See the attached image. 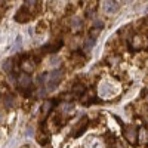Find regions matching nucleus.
Masks as SVG:
<instances>
[{"instance_id":"2","label":"nucleus","mask_w":148,"mask_h":148,"mask_svg":"<svg viewBox=\"0 0 148 148\" xmlns=\"http://www.w3.org/2000/svg\"><path fill=\"white\" fill-rule=\"evenodd\" d=\"M98 90H99V95L104 96V98H110L111 95L116 92L114 86H111L108 82H102V83L99 84V88H98Z\"/></svg>"},{"instance_id":"13","label":"nucleus","mask_w":148,"mask_h":148,"mask_svg":"<svg viewBox=\"0 0 148 148\" xmlns=\"http://www.w3.org/2000/svg\"><path fill=\"white\" fill-rule=\"evenodd\" d=\"M95 27H96V28H102V27H104L102 21H95Z\"/></svg>"},{"instance_id":"7","label":"nucleus","mask_w":148,"mask_h":148,"mask_svg":"<svg viewBox=\"0 0 148 148\" xmlns=\"http://www.w3.org/2000/svg\"><path fill=\"white\" fill-rule=\"evenodd\" d=\"M14 104H15L14 98H12L10 95H6V98H5V105H6V107H14Z\"/></svg>"},{"instance_id":"10","label":"nucleus","mask_w":148,"mask_h":148,"mask_svg":"<svg viewBox=\"0 0 148 148\" xmlns=\"http://www.w3.org/2000/svg\"><path fill=\"white\" fill-rule=\"evenodd\" d=\"M73 27H74V28H80V27H82V21H80L79 18H76V19L73 21Z\"/></svg>"},{"instance_id":"6","label":"nucleus","mask_w":148,"mask_h":148,"mask_svg":"<svg viewBox=\"0 0 148 148\" xmlns=\"http://www.w3.org/2000/svg\"><path fill=\"white\" fill-rule=\"evenodd\" d=\"M95 42H96V37H95V36L88 37V39H86V42H84V49H86V51L90 52L92 49H93V46H95Z\"/></svg>"},{"instance_id":"1","label":"nucleus","mask_w":148,"mask_h":148,"mask_svg":"<svg viewBox=\"0 0 148 148\" xmlns=\"http://www.w3.org/2000/svg\"><path fill=\"white\" fill-rule=\"evenodd\" d=\"M64 71L62 70H53L47 74V84H46V90H55L56 86L59 84V80L62 79Z\"/></svg>"},{"instance_id":"11","label":"nucleus","mask_w":148,"mask_h":148,"mask_svg":"<svg viewBox=\"0 0 148 148\" xmlns=\"http://www.w3.org/2000/svg\"><path fill=\"white\" fill-rule=\"evenodd\" d=\"M59 62H61V59H59L58 56H53V59L49 61V64H51V65H58Z\"/></svg>"},{"instance_id":"15","label":"nucleus","mask_w":148,"mask_h":148,"mask_svg":"<svg viewBox=\"0 0 148 148\" xmlns=\"http://www.w3.org/2000/svg\"><path fill=\"white\" fill-rule=\"evenodd\" d=\"M2 120H3V114L0 113V123H2Z\"/></svg>"},{"instance_id":"14","label":"nucleus","mask_w":148,"mask_h":148,"mask_svg":"<svg viewBox=\"0 0 148 148\" xmlns=\"http://www.w3.org/2000/svg\"><path fill=\"white\" fill-rule=\"evenodd\" d=\"M74 108V105H71V104H67L65 107H64V111H71Z\"/></svg>"},{"instance_id":"9","label":"nucleus","mask_w":148,"mask_h":148,"mask_svg":"<svg viewBox=\"0 0 148 148\" xmlns=\"http://www.w3.org/2000/svg\"><path fill=\"white\" fill-rule=\"evenodd\" d=\"M21 42H22L21 36H18V37H16V43H15V46H14V51H18V49L21 47Z\"/></svg>"},{"instance_id":"5","label":"nucleus","mask_w":148,"mask_h":148,"mask_svg":"<svg viewBox=\"0 0 148 148\" xmlns=\"http://www.w3.org/2000/svg\"><path fill=\"white\" fill-rule=\"evenodd\" d=\"M31 86V79L30 76H27V74H24V76L19 77V88H30Z\"/></svg>"},{"instance_id":"3","label":"nucleus","mask_w":148,"mask_h":148,"mask_svg":"<svg viewBox=\"0 0 148 148\" xmlns=\"http://www.w3.org/2000/svg\"><path fill=\"white\" fill-rule=\"evenodd\" d=\"M102 8H104V10L107 12V14H116V12L119 10V8H120V3L119 2H102Z\"/></svg>"},{"instance_id":"8","label":"nucleus","mask_w":148,"mask_h":148,"mask_svg":"<svg viewBox=\"0 0 148 148\" xmlns=\"http://www.w3.org/2000/svg\"><path fill=\"white\" fill-rule=\"evenodd\" d=\"M10 68H12V61H10V59L5 61V62H3V70H5L6 73H9V71H10Z\"/></svg>"},{"instance_id":"12","label":"nucleus","mask_w":148,"mask_h":148,"mask_svg":"<svg viewBox=\"0 0 148 148\" xmlns=\"http://www.w3.org/2000/svg\"><path fill=\"white\" fill-rule=\"evenodd\" d=\"M34 135V130H33V127L30 126V127H27V130H25V136H33Z\"/></svg>"},{"instance_id":"4","label":"nucleus","mask_w":148,"mask_h":148,"mask_svg":"<svg viewBox=\"0 0 148 148\" xmlns=\"http://www.w3.org/2000/svg\"><path fill=\"white\" fill-rule=\"evenodd\" d=\"M125 135H126V138H127V141L129 142H135L138 139V130L135 129L133 126H129V127H126V130H125Z\"/></svg>"}]
</instances>
